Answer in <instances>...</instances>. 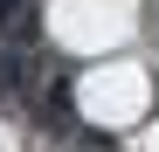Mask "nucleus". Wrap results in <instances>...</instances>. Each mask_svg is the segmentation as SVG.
Masks as SVG:
<instances>
[{"mask_svg":"<svg viewBox=\"0 0 159 152\" xmlns=\"http://www.w3.org/2000/svg\"><path fill=\"white\" fill-rule=\"evenodd\" d=\"M0 35L7 42H35V0H0Z\"/></svg>","mask_w":159,"mask_h":152,"instance_id":"obj_1","label":"nucleus"}]
</instances>
